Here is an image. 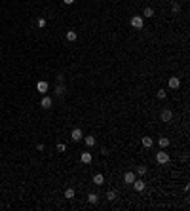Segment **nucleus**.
Segmentation results:
<instances>
[{
	"label": "nucleus",
	"mask_w": 190,
	"mask_h": 211,
	"mask_svg": "<svg viewBox=\"0 0 190 211\" xmlns=\"http://www.w3.org/2000/svg\"><path fill=\"white\" fill-rule=\"evenodd\" d=\"M156 162H158V164H162V165H165L169 162V154L164 150V148H162V150L156 154Z\"/></svg>",
	"instance_id": "1"
},
{
	"label": "nucleus",
	"mask_w": 190,
	"mask_h": 211,
	"mask_svg": "<svg viewBox=\"0 0 190 211\" xmlns=\"http://www.w3.org/2000/svg\"><path fill=\"white\" fill-rule=\"evenodd\" d=\"M131 27H135V29H143V25H144V19L141 17V15H133L131 17Z\"/></svg>",
	"instance_id": "2"
},
{
	"label": "nucleus",
	"mask_w": 190,
	"mask_h": 211,
	"mask_svg": "<svg viewBox=\"0 0 190 211\" xmlns=\"http://www.w3.org/2000/svg\"><path fill=\"white\" fill-rule=\"evenodd\" d=\"M131 185H133V188H135L137 192H143V190L147 188V182H144L143 179H135V181L131 182Z\"/></svg>",
	"instance_id": "3"
},
{
	"label": "nucleus",
	"mask_w": 190,
	"mask_h": 211,
	"mask_svg": "<svg viewBox=\"0 0 190 211\" xmlns=\"http://www.w3.org/2000/svg\"><path fill=\"white\" fill-rule=\"evenodd\" d=\"M82 137H84L82 129H78V128H74V129H72V133H70V139L74 141V143H78V141H82Z\"/></svg>",
	"instance_id": "4"
},
{
	"label": "nucleus",
	"mask_w": 190,
	"mask_h": 211,
	"mask_svg": "<svg viewBox=\"0 0 190 211\" xmlns=\"http://www.w3.org/2000/svg\"><path fill=\"white\" fill-rule=\"evenodd\" d=\"M135 179H137V173H133V171H126L124 173V182H126V185H131Z\"/></svg>",
	"instance_id": "5"
},
{
	"label": "nucleus",
	"mask_w": 190,
	"mask_h": 211,
	"mask_svg": "<svg viewBox=\"0 0 190 211\" xmlns=\"http://www.w3.org/2000/svg\"><path fill=\"white\" fill-rule=\"evenodd\" d=\"M48 88H50V86H48V82H46V80H40V82L36 84V90L42 93V95H46V93H48Z\"/></svg>",
	"instance_id": "6"
},
{
	"label": "nucleus",
	"mask_w": 190,
	"mask_h": 211,
	"mask_svg": "<svg viewBox=\"0 0 190 211\" xmlns=\"http://www.w3.org/2000/svg\"><path fill=\"white\" fill-rule=\"evenodd\" d=\"M167 84H169V88H171V90H177V88L181 86V78H179V76H171Z\"/></svg>",
	"instance_id": "7"
},
{
	"label": "nucleus",
	"mask_w": 190,
	"mask_h": 211,
	"mask_svg": "<svg viewBox=\"0 0 190 211\" xmlns=\"http://www.w3.org/2000/svg\"><path fill=\"white\" fill-rule=\"evenodd\" d=\"M51 105H53V101H51V97L44 95V97H42V101H40V107H42V108H51Z\"/></svg>",
	"instance_id": "8"
},
{
	"label": "nucleus",
	"mask_w": 190,
	"mask_h": 211,
	"mask_svg": "<svg viewBox=\"0 0 190 211\" xmlns=\"http://www.w3.org/2000/svg\"><path fill=\"white\" fill-rule=\"evenodd\" d=\"M103 182H105V175H103V173H95V175H93V185L103 186Z\"/></svg>",
	"instance_id": "9"
},
{
	"label": "nucleus",
	"mask_w": 190,
	"mask_h": 211,
	"mask_svg": "<svg viewBox=\"0 0 190 211\" xmlns=\"http://www.w3.org/2000/svg\"><path fill=\"white\" fill-rule=\"evenodd\" d=\"M82 139H84V143H86V147H95V143H97V139H95V137L93 135H88V137H82Z\"/></svg>",
	"instance_id": "10"
},
{
	"label": "nucleus",
	"mask_w": 190,
	"mask_h": 211,
	"mask_svg": "<svg viewBox=\"0 0 190 211\" xmlns=\"http://www.w3.org/2000/svg\"><path fill=\"white\" fill-rule=\"evenodd\" d=\"M160 118H162V122H169V120L173 118V112H171V110H167V108H165V110H162Z\"/></svg>",
	"instance_id": "11"
},
{
	"label": "nucleus",
	"mask_w": 190,
	"mask_h": 211,
	"mask_svg": "<svg viewBox=\"0 0 190 211\" xmlns=\"http://www.w3.org/2000/svg\"><path fill=\"white\" fill-rule=\"evenodd\" d=\"M80 160H82L84 164H88V165H90V164H91V160H93V156H91V152H82Z\"/></svg>",
	"instance_id": "12"
},
{
	"label": "nucleus",
	"mask_w": 190,
	"mask_h": 211,
	"mask_svg": "<svg viewBox=\"0 0 190 211\" xmlns=\"http://www.w3.org/2000/svg\"><path fill=\"white\" fill-rule=\"evenodd\" d=\"M88 202H90L91 205H95L97 202H99V196H97L95 192H90V194H88Z\"/></svg>",
	"instance_id": "13"
},
{
	"label": "nucleus",
	"mask_w": 190,
	"mask_h": 211,
	"mask_svg": "<svg viewBox=\"0 0 190 211\" xmlns=\"http://www.w3.org/2000/svg\"><path fill=\"white\" fill-rule=\"evenodd\" d=\"M141 143H143V147L150 148L152 145H154V141H152V137H143V139H141Z\"/></svg>",
	"instance_id": "14"
},
{
	"label": "nucleus",
	"mask_w": 190,
	"mask_h": 211,
	"mask_svg": "<svg viewBox=\"0 0 190 211\" xmlns=\"http://www.w3.org/2000/svg\"><path fill=\"white\" fill-rule=\"evenodd\" d=\"M76 38H78L76 31H67V40L68 42H76Z\"/></svg>",
	"instance_id": "15"
},
{
	"label": "nucleus",
	"mask_w": 190,
	"mask_h": 211,
	"mask_svg": "<svg viewBox=\"0 0 190 211\" xmlns=\"http://www.w3.org/2000/svg\"><path fill=\"white\" fill-rule=\"evenodd\" d=\"M158 145H160V148H167L169 147V139H167V137H160Z\"/></svg>",
	"instance_id": "16"
},
{
	"label": "nucleus",
	"mask_w": 190,
	"mask_h": 211,
	"mask_svg": "<svg viewBox=\"0 0 190 211\" xmlns=\"http://www.w3.org/2000/svg\"><path fill=\"white\" fill-rule=\"evenodd\" d=\"M105 198H107L108 202H114V200H116V190H108V192H107V196H105Z\"/></svg>",
	"instance_id": "17"
},
{
	"label": "nucleus",
	"mask_w": 190,
	"mask_h": 211,
	"mask_svg": "<svg viewBox=\"0 0 190 211\" xmlns=\"http://www.w3.org/2000/svg\"><path fill=\"white\" fill-rule=\"evenodd\" d=\"M143 15H144V17H152V15H154V10H152V8H144Z\"/></svg>",
	"instance_id": "18"
},
{
	"label": "nucleus",
	"mask_w": 190,
	"mask_h": 211,
	"mask_svg": "<svg viewBox=\"0 0 190 211\" xmlns=\"http://www.w3.org/2000/svg\"><path fill=\"white\" fill-rule=\"evenodd\" d=\"M65 198H67V200H72V198H74V190L67 188V190H65Z\"/></svg>",
	"instance_id": "19"
},
{
	"label": "nucleus",
	"mask_w": 190,
	"mask_h": 211,
	"mask_svg": "<svg viewBox=\"0 0 190 211\" xmlns=\"http://www.w3.org/2000/svg\"><path fill=\"white\" fill-rule=\"evenodd\" d=\"M36 23H38V27H40V29H44V27H46V25H48V21H46V17H40V19H38V21H36Z\"/></svg>",
	"instance_id": "20"
},
{
	"label": "nucleus",
	"mask_w": 190,
	"mask_h": 211,
	"mask_svg": "<svg viewBox=\"0 0 190 211\" xmlns=\"http://www.w3.org/2000/svg\"><path fill=\"white\" fill-rule=\"evenodd\" d=\"M137 175H147V168H144V165H139V168H137Z\"/></svg>",
	"instance_id": "21"
},
{
	"label": "nucleus",
	"mask_w": 190,
	"mask_h": 211,
	"mask_svg": "<svg viewBox=\"0 0 190 211\" xmlns=\"http://www.w3.org/2000/svg\"><path fill=\"white\" fill-rule=\"evenodd\" d=\"M55 93H57V95H63V93H65V86H63V84H59V86L55 88Z\"/></svg>",
	"instance_id": "22"
},
{
	"label": "nucleus",
	"mask_w": 190,
	"mask_h": 211,
	"mask_svg": "<svg viewBox=\"0 0 190 211\" xmlns=\"http://www.w3.org/2000/svg\"><path fill=\"white\" fill-rule=\"evenodd\" d=\"M171 10H173V14H177V11H179V10H181V6H179V4H177V2H173V6H171Z\"/></svg>",
	"instance_id": "23"
},
{
	"label": "nucleus",
	"mask_w": 190,
	"mask_h": 211,
	"mask_svg": "<svg viewBox=\"0 0 190 211\" xmlns=\"http://www.w3.org/2000/svg\"><path fill=\"white\" fill-rule=\"evenodd\" d=\"M57 150H59V152H65V150H67V147H65L63 143H59V145H57Z\"/></svg>",
	"instance_id": "24"
},
{
	"label": "nucleus",
	"mask_w": 190,
	"mask_h": 211,
	"mask_svg": "<svg viewBox=\"0 0 190 211\" xmlns=\"http://www.w3.org/2000/svg\"><path fill=\"white\" fill-rule=\"evenodd\" d=\"M165 95H167V93H165L164 90H160V91H158V99H165Z\"/></svg>",
	"instance_id": "25"
},
{
	"label": "nucleus",
	"mask_w": 190,
	"mask_h": 211,
	"mask_svg": "<svg viewBox=\"0 0 190 211\" xmlns=\"http://www.w3.org/2000/svg\"><path fill=\"white\" fill-rule=\"evenodd\" d=\"M63 2H65V4H67V6H70V4H74V2H76V0H63Z\"/></svg>",
	"instance_id": "26"
}]
</instances>
